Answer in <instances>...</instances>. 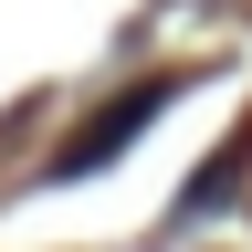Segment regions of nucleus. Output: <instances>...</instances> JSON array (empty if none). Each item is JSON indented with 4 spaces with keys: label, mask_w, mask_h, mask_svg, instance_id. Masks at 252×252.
Returning a JSON list of instances; mask_svg holds the SVG:
<instances>
[{
    "label": "nucleus",
    "mask_w": 252,
    "mask_h": 252,
    "mask_svg": "<svg viewBox=\"0 0 252 252\" xmlns=\"http://www.w3.org/2000/svg\"><path fill=\"white\" fill-rule=\"evenodd\" d=\"M168 94H179V74H147V84H126L116 105H94V116L74 126V137H63L53 179H94V168H105V158H116L126 137H137V126H158V116H168Z\"/></svg>",
    "instance_id": "nucleus-1"
}]
</instances>
